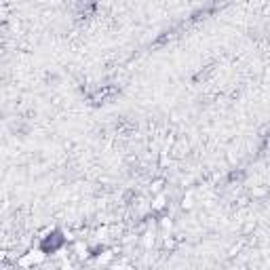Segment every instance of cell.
Segmentation results:
<instances>
[{"mask_svg":"<svg viewBox=\"0 0 270 270\" xmlns=\"http://www.w3.org/2000/svg\"><path fill=\"white\" fill-rule=\"evenodd\" d=\"M167 203H169V199H167V190L156 192V194H152L150 211H152V213H163V211L167 209Z\"/></svg>","mask_w":270,"mask_h":270,"instance_id":"1","label":"cell"},{"mask_svg":"<svg viewBox=\"0 0 270 270\" xmlns=\"http://www.w3.org/2000/svg\"><path fill=\"white\" fill-rule=\"evenodd\" d=\"M179 209H182V211H192L194 209V194L192 192H186L182 196V201H179Z\"/></svg>","mask_w":270,"mask_h":270,"instance_id":"2","label":"cell"},{"mask_svg":"<svg viewBox=\"0 0 270 270\" xmlns=\"http://www.w3.org/2000/svg\"><path fill=\"white\" fill-rule=\"evenodd\" d=\"M249 194H251V199H266V196H268V188L266 186H254Z\"/></svg>","mask_w":270,"mask_h":270,"instance_id":"3","label":"cell"},{"mask_svg":"<svg viewBox=\"0 0 270 270\" xmlns=\"http://www.w3.org/2000/svg\"><path fill=\"white\" fill-rule=\"evenodd\" d=\"M163 190H165V179L163 177L152 179V182H150V192L156 194V192H163Z\"/></svg>","mask_w":270,"mask_h":270,"instance_id":"4","label":"cell"}]
</instances>
